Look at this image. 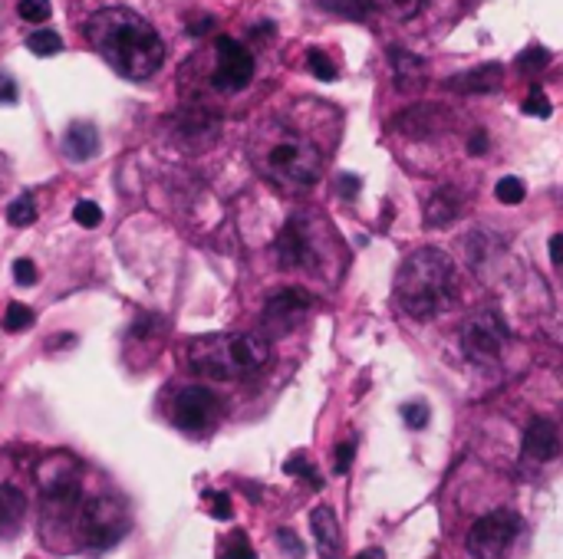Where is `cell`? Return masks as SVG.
Wrapping results in <instances>:
<instances>
[{
	"label": "cell",
	"mask_w": 563,
	"mask_h": 559,
	"mask_svg": "<svg viewBox=\"0 0 563 559\" xmlns=\"http://www.w3.org/2000/svg\"><path fill=\"white\" fill-rule=\"evenodd\" d=\"M86 40L122 79L142 83L156 76L165 63V44L158 30L129 7H106L86 24Z\"/></svg>",
	"instance_id": "1"
},
{
	"label": "cell",
	"mask_w": 563,
	"mask_h": 559,
	"mask_svg": "<svg viewBox=\"0 0 563 559\" xmlns=\"http://www.w3.org/2000/svg\"><path fill=\"white\" fill-rule=\"evenodd\" d=\"M323 155L320 142L307 135L294 119H274L257 132L254 142V165L260 175L287 191L313 188L323 175Z\"/></svg>",
	"instance_id": "2"
},
{
	"label": "cell",
	"mask_w": 563,
	"mask_h": 559,
	"mask_svg": "<svg viewBox=\"0 0 563 559\" xmlns=\"http://www.w3.org/2000/svg\"><path fill=\"white\" fill-rule=\"evenodd\" d=\"M455 260L438 247H418L396 274V300L412 319H428L448 303Z\"/></svg>",
	"instance_id": "3"
},
{
	"label": "cell",
	"mask_w": 563,
	"mask_h": 559,
	"mask_svg": "<svg viewBox=\"0 0 563 559\" xmlns=\"http://www.w3.org/2000/svg\"><path fill=\"white\" fill-rule=\"evenodd\" d=\"M270 359V345L267 339L251 333H217L195 339L188 349L191 369L208 375V379H241L251 375L260 365H267Z\"/></svg>",
	"instance_id": "4"
},
{
	"label": "cell",
	"mask_w": 563,
	"mask_h": 559,
	"mask_svg": "<svg viewBox=\"0 0 563 559\" xmlns=\"http://www.w3.org/2000/svg\"><path fill=\"white\" fill-rule=\"evenodd\" d=\"M73 530H76V543H83L89 550H109L129 530V514L119 500H83L76 510V520H73Z\"/></svg>",
	"instance_id": "5"
},
{
	"label": "cell",
	"mask_w": 563,
	"mask_h": 559,
	"mask_svg": "<svg viewBox=\"0 0 563 559\" xmlns=\"http://www.w3.org/2000/svg\"><path fill=\"white\" fill-rule=\"evenodd\" d=\"M520 534V516L514 510H491L471 526L468 553L475 559H501Z\"/></svg>",
	"instance_id": "6"
},
{
	"label": "cell",
	"mask_w": 563,
	"mask_h": 559,
	"mask_svg": "<svg viewBox=\"0 0 563 559\" xmlns=\"http://www.w3.org/2000/svg\"><path fill=\"white\" fill-rule=\"evenodd\" d=\"M254 79V56L251 50L231 36L215 40V69H211V86L221 93H241Z\"/></svg>",
	"instance_id": "7"
},
{
	"label": "cell",
	"mask_w": 563,
	"mask_h": 559,
	"mask_svg": "<svg viewBox=\"0 0 563 559\" xmlns=\"http://www.w3.org/2000/svg\"><path fill=\"white\" fill-rule=\"evenodd\" d=\"M508 335H511V329H508V323H504L498 313L494 310L478 313V316H471L468 323L461 326V349H465V355H468L471 362H481V365H485V362H494L501 355Z\"/></svg>",
	"instance_id": "8"
},
{
	"label": "cell",
	"mask_w": 563,
	"mask_h": 559,
	"mask_svg": "<svg viewBox=\"0 0 563 559\" xmlns=\"http://www.w3.org/2000/svg\"><path fill=\"white\" fill-rule=\"evenodd\" d=\"M34 477L44 500L79 497V464L70 451H50L46 457H40V464L34 467Z\"/></svg>",
	"instance_id": "9"
},
{
	"label": "cell",
	"mask_w": 563,
	"mask_h": 559,
	"mask_svg": "<svg viewBox=\"0 0 563 559\" xmlns=\"http://www.w3.org/2000/svg\"><path fill=\"white\" fill-rule=\"evenodd\" d=\"M277 264L284 270H300V267H313L317 264V241L310 234V224L304 217H290V221L280 227L277 241Z\"/></svg>",
	"instance_id": "10"
},
{
	"label": "cell",
	"mask_w": 563,
	"mask_h": 559,
	"mask_svg": "<svg viewBox=\"0 0 563 559\" xmlns=\"http://www.w3.org/2000/svg\"><path fill=\"white\" fill-rule=\"evenodd\" d=\"M217 395L205 385H188L175 398V424L185 431H201L208 428L217 418Z\"/></svg>",
	"instance_id": "11"
},
{
	"label": "cell",
	"mask_w": 563,
	"mask_h": 559,
	"mask_svg": "<svg viewBox=\"0 0 563 559\" xmlns=\"http://www.w3.org/2000/svg\"><path fill=\"white\" fill-rule=\"evenodd\" d=\"M310 306H313L310 293L300 290V286H287V290H274L267 296V303H264V319H267L270 326H274V323L287 326V323H294L297 316H304Z\"/></svg>",
	"instance_id": "12"
},
{
	"label": "cell",
	"mask_w": 563,
	"mask_h": 559,
	"mask_svg": "<svg viewBox=\"0 0 563 559\" xmlns=\"http://www.w3.org/2000/svg\"><path fill=\"white\" fill-rule=\"evenodd\" d=\"M524 451H528L530 461H554L557 451H560V431L550 418H534L524 431Z\"/></svg>",
	"instance_id": "13"
},
{
	"label": "cell",
	"mask_w": 563,
	"mask_h": 559,
	"mask_svg": "<svg viewBox=\"0 0 563 559\" xmlns=\"http://www.w3.org/2000/svg\"><path fill=\"white\" fill-rule=\"evenodd\" d=\"M461 211H465V195L451 185H442L425 201V227H448L455 217H461Z\"/></svg>",
	"instance_id": "14"
},
{
	"label": "cell",
	"mask_w": 563,
	"mask_h": 559,
	"mask_svg": "<svg viewBox=\"0 0 563 559\" xmlns=\"http://www.w3.org/2000/svg\"><path fill=\"white\" fill-rule=\"evenodd\" d=\"M501 79H504V69L498 66V63H488V66H478V69H468V73L451 76L448 83H445V89L461 93V95H485L501 86Z\"/></svg>",
	"instance_id": "15"
},
{
	"label": "cell",
	"mask_w": 563,
	"mask_h": 559,
	"mask_svg": "<svg viewBox=\"0 0 563 559\" xmlns=\"http://www.w3.org/2000/svg\"><path fill=\"white\" fill-rule=\"evenodd\" d=\"M310 526H313V540H317V550L323 559H337L339 546H343V536H339V524L333 507H317L310 514Z\"/></svg>",
	"instance_id": "16"
},
{
	"label": "cell",
	"mask_w": 563,
	"mask_h": 559,
	"mask_svg": "<svg viewBox=\"0 0 563 559\" xmlns=\"http://www.w3.org/2000/svg\"><path fill=\"white\" fill-rule=\"evenodd\" d=\"M63 152L73 162H89L99 155V132L93 122H73L66 135H63Z\"/></svg>",
	"instance_id": "17"
},
{
	"label": "cell",
	"mask_w": 563,
	"mask_h": 559,
	"mask_svg": "<svg viewBox=\"0 0 563 559\" xmlns=\"http://www.w3.org/2000/svg\"><path fill=\"white\" fill-rule=\"evenodd\" d=\"M445 119V112L438 109V105H412V109H406L399 115V129L406 132L408 138H428L432 132H438V125Z\"/></svg>",
	"instance_id": "18"
},
{
	"label": "cell",
	"mask_w": 563,
	"mask_h": 559,
	"mask_svg": "<svg viewBox=\"0 0 563 559\" xmlns=\"http://www.w3.org/2000/svg\"><path fill=\"white\" fill-rule=\"evenodd\" d=\"M26 497L14 484H0V536H14L24 524Z\"/></svg>",
	"instance_id": "19"
},
{
	"label": "cell",
	"mask_w": 563,
	"mask_h": 559,
	"mask_svg": "<svg viewBox=\"0 0 563 559\" xmlns=\"http://www.w3.org/2000/svg\"><path fill=\"white\" fill-rule=\"evenodd\" d=\"M389 63H392V73H396V86H399V89L418 86V83L425 79V69H428V63H425L422 56L402 50V46H392V50H389Z\"/></svg>",
	"instance_id": "20"
},
{
	"label": "cell",
	"mask_w": 563,
	"mask_h": 559,
	"mask_svg": "<svg viewBox=\"0 0 563 559\" xmlns=\"http://www.w3.org/2000/svg\"><path fill=\"white\" fill-rule=\"evenodd\" d=\"M422 0H366V14H379V17L392 20H408L416 17V10Z\"/></svg>",
	"instance_id": "21"
},
{
	"label": "cell",
	"mask_w": 563,
	"mask_h": 559,
	"mask_svg": "<svg viewBox=\"0 0 563 559\" xmlns=\"http://www.w3.org/2000/svg\"><path fill=\"white\" fill-rule=\"evenodd\" d=\"M217 559H257V553H254V546H251V540H247V534H244V530H235V534H231L225 543H221V550H217Z\"/></svg>",
	"instance_id": "22"
},
{
	"label": "cell",
	"mask_w": 563,
	"mask_h": 559,
	"mask_svg": "<svg viewBox=\"0 0 563 559\" xmlns=\"http://www.w3.org/2000/svg\"><path fill=\"white\" fill-rule=\"evenodd\" d=\"M26 50L34 53V56H56L63 50V40L53 30H36V34L26 36Z\"/></svg>",
	"instance_id": "23"
},
{
	"label": "cell",
	"mask_w": 563,
	"mask_h": 559,
	"mask_svg": "<svg viewBox=\"0 0 563 559\" xmlns=\"http://www.w3.org/2000/svg\"><path fill=\"white\" fill-rule=\"evenodd\" d=\"M34 323H36V313L30 310V306H24V303H10L0 326L7 329V333H24V329H30Z\"/></svg>",
	"instance_id": "24"
},
{
	"label": "cell",
	"mask_w": 563,
	"mask_h": 559,
	"mask_svg": "<svg viewBox=\"0 0 563 559\" xmlns=\"http://www.w3.org/2000/svg\"><path fill=\"white\" fill-rule=\"evenodd\" d=\"M7 221L14 224V227H30V224L36 221V201H34L30 191L20 195V198L7 207Z\"/></svg>",
	"instance_id": "25"
},
{
	"label": "cell",
	"mask_w": 563,
	"mask_h": 559,
	"mask_svg": "<svg viewBox=\"0 0 563 559\" xmlns=\"http://www.w3.org/2000/svg\"><path fill=\"white\" fill-rule=\"evenodd\" d=\"M317 7L329 10L343 20H363L366 17V0H313Z\"/></svg>",
	"instance_id": "26"
},
{
	"label": "cell",
	"mask_w": 563,
	"mask_h": 559,
	"mask_svg": "<svg viewBox=\"0 0 563 559\" xmlns=\"http://www.w3.org/2000/svg\"><path fill=\"white\" fill-rule=\"evenodd\" d=\"M494 195H498V201H501V205H520V201L528 198V188H524V181H520V178L508 175V178L498 181Z\"/></svg>",
	"instance_id": "27"
},
{
	"label": "cell",
	"mask_w": 563,
	"mask_h": 559,
	"mask_svg": "<svg viewBox=\"0 0 563 559\" xmlns=\"http://www.w3.org/2000/svg\"><path fill=\"white\" fill-rule=\"evenodd\" d=\"M307 66H310V73H313L317 79H320V83H333V79H337V66H333L327 53L317 50V46H313V50L307 53Z\"/></svg>",
	"instance_id": "28"
},
{
	"label": "cell",
	"mask_w": 563,
	"mask_h": 559,
	"mask_svg": "<svg viewBox=\"0 0 563 559\" xmlns=\"http://www.w3.org/2000/svg\"><path fill=\"white\" fill-rule=\"evenodd\" d=\"M17 14L26 24H44V20H50L53 7H50V0H20Z\"/></svg>",
	"instance_id": "29"
},
{
	"label": "cell",
	"mask_w": 563,
	"mask_h": 559,
	"mask_svg": "<svg viewBox=\"0 0 563 559\" xmlns=\"http://www.w3.org/2000/svg\"><path fill=\"white\" fill-rule=\"evenodd\" d=\"M73 221L79 224V227H99L103 224V207L96 205V201H76V207H73Z\"/></svg>",
	"instance_id": "30"
},
{
	"label": "cell",
	"mask_w": 563,
	"mask_h": 559,
	"mask_svg": "<svg viewBox=\"0 0 563 559\" xmlns=\"http://www.w3.org/2000/svg\"><path fill=\"white\" fill-rule=\"evenodd\" d=\"M547 63H550V53L544 50V46H528V50L518 56V69L520 73H538V69H544Z\"/></svg>",
	"instance_id": "31"
},
{
	"label": "cell",
	"mask_w": 563,
	"mask_h": 559,
	"mask_svg": "<svg viewBox=\"0 0 563 559\" xmlns=\"http://www.w3.org/2000/svg\"><path fill=\"white\" fill-rule=\"evenodd\" d=\"M520 109H524V115H538V119H550V112H554L550 109V99L544 95V89H538V86L530 89Z\"/></svg>",
	"instance_id": "32"
},
{
	"label": "cell",
	"mask_w": 563,
	"mask_h": 559,
	"mask_svg": "<svg viewBox=\"0 0 563 559\" xmlns=\"http://www.w3.org/2000/svg\"><path fill=\"white\" fill-rule=\"evenodd\" d=\"M205 504H208V514L215 520H231L235 516V507H231V497L225 491H208L205 494Z\"/></svg>",
	"instance_id": "33"
},
{
	"label": "cell",
	"mask_w": 563,
	"mask_h": 559,
	"mask_svg": "<svg viewBox=\"0 0 563 559\" xmlns=\"http://www.w3.org/2000/svg\"><path fill=\"white\" fill-rule=\"evenodd\" d=\"M402 418H406V424L408 428H425L428 424V404H422V402H408V404H402Z\"/></svg>",
	"instance_id": "34"
},
{
	"label": "cell",
	"mask_w": 563,
	"mask_h": 559,
	"mask_svg": "<svg viewBox=\"0 0 563 559\" xmlns=\"http://www.w3.org/2000/svg\"><path fill=\"white\" fill-rule=\"evenodd\" d=\"M277 543L287 550V556L290 559H304V540L294 534V530H287V526H280L277 530Z\"/></svg>",
	"instance_id": "35"
},
{
	"label": "cell",
	"mask_w": 563,
	"mask_h": 559,
	"mask_svg": "<svg viewBox=\"0 0 563 559\" xmlns=\"http://www.w3.org/2000/svg\"><path fill=\"white\" fill-rule=\"evenodd\" d=\"M284 471H287V474H304V477H307V481L313 484V487H323L320 474H317V471H313L310 464H307V457H304V454L290 457V461H287V464H284Z\"/></svg>",
	"instance_id": "36"
},
{
	"label": "cell",
	"mask_w": 563,
	"mask_h": 559,
	"mask_svg": "<svg viewBox=\"0 0 563 559\" xmlns=\"http://www.w3.org/2000/svg\"><path fill=\"white\" fill-rule=\"evenodd\" d=\"M14 280H17L20 286H34L36 284L34 260H17V264H14Z\"/></svg>",
	"instance_id": "37"
},
{
	"label": "cell",
	"mask_w": 563,
	"mask_h": 559,
	"mask_svg": "<svg viewBox=\"0 0 563 559\" xmlns=\"http://www.w3.org/2000/svg\"><path fill=\"white\" fill-rule=\"evenodd\" d=\"M17 83H14V76H7V73H0V105H14L17 103Z\"/></svg>",
	"instance_id": "38"
},
{
	"label": "cell",
	"mask_w": 563,
	"mask_h": 559,
	"mask_svg": "<svg viewBox=\"0 0 563 559\" xmlns=\"http://www.w3.org/2000/svg\"><path fill=\"white\" fill-rule=\"evenodd\" d=\"M359 185H363L359 175H339V195H343V198H356V195H359Z\"/></svg>",
	"instance_id": "39"
},
{
	"label": "cell",
	"mask_w": 563,
	"mask_h": 559,
	"mask_svg": "<svg viewBox=\"0 0 563 559\" xmlns=\"http://www.w3.org/2000/svg\"><path fill=\"white\" fill-rule=\"evenodd\" d=\"M349 464H353V444H339V447H337V464H333V471H337V474H347Z\"/></svg>",
	"instance_id": "40"
},
{
	"label": "cell",
	"mask_w": 563,
	"mask_h": 559,
	"mask_svg": "<svg viewBox=\"0 0 563 559\" xmlns=\"http://www.w3.org/2000/svg\"><path fill=\"white\" fill-rule=\"evenodd\" d=\"M468 152H471V155H485V152H488V132L478 129L475 135L468 138Z\"/></svg>",
	"instance_id": "41"
},
{
	"label": "cell",
	"mask_w": 563,
	"mask_h": 559,
	"mask_svg": "<svg viewBox=\"0 0 563 559\" xmlns=\"http://www.w3.org/2000/svg\"><path fill=\"white\" fill-rule=\"evenodd\" d=\"M550 260H554L557 267H563V234L550 237Z\"/></svg>",
	"instance_id": "42"
},
{
	"label": "cell",
	"mask_w": 563,
	"mask_h": 559,
	"mask_svg": "<svg viewBox=\"0 0 563 559\" xmlns=\"http://www.w3.org/2000/svg\"><path fill=\"white\" fill-rule=\"evenodd\" d=\"M211 26H215V17H201L198 24H191L188 30H191V36H201V34H208Z\"/></svg>",
	"instance_id": "43"
},
{
	"label": "cell",
	"mask_w": 563,
	"mask_h": 559,
	"mask_svg": "<svg viewBox=\"0 0 563 559\" xmlns=\"http://www.w3.org/2000/svg\"><path fill=\"white\" fill-rule=\"evenodd\" d=\"M353 559H386V553L382 550H363L359 556H353Z\"/></svg>",
	"instance_id": "44"
}]
</instances>
